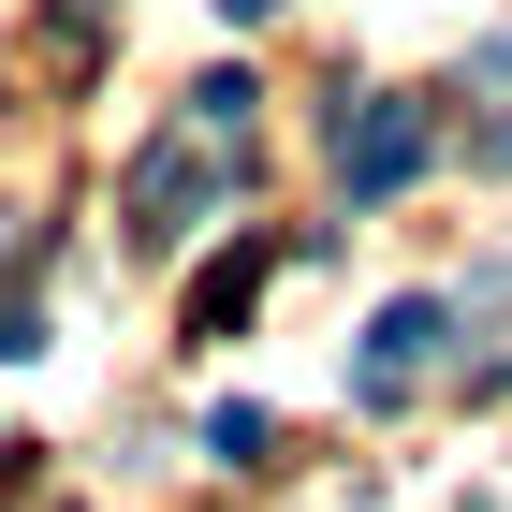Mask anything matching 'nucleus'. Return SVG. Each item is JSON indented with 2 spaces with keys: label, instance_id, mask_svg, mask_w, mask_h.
<instances>
[{
  "label": "nucleus",
  "instance_id": "nucleus-3",
  "mask_svg": "<svg viewBox=\"0 0 512 512\" xmlns=\"http://www.w3.org/2000/svg\"><path fill=\"white\" fill-rule=\"evenodd\" d=\"M439 337H454V308H439V293H395V308L366 322V366H352V395H366V410H395V395H410V381L439 366Z\"/></svg>",
  "mask_w": 512,
  "mask_h": 512
},
{
  "label": "nucleus",
  "instance_id": "nucleus-2",
  "mask_svg": "<svg viewBox=\"0 0 512 512\" xmlns=\"http://www.w3.org/2000/svg\"><path fill=\"white\" fill-rule=\"evenodd\" d=\"M425 103H337V191L352 205H395L410 176H425Z\"/></svg>",
  "mask_w": 512,
  "mask_h": 512
},
{
  "label": "nucleus",
  "instance_id": "nucleus-1",
  "mask_svg": "<svg viewBox=\"0 0 512 512\" xmlns=\"http://www.w3.org/2000/svg\"><path fill=\"white\" fill-rule=\"evenodd\" d=\"M235 161H249V147H220L205 118H176L147 161H132V249H176V235L205 220V205L235 191Z\"/></svg>",
  "mask_w": 512,
  "mask_h": 512
},
{
  "label": "nucleus",
  "instance_id": "nucleus-5",
  "mask_svg": "<svg viewBox=\"0 0 512 512\" xmlns=\"http://www.w3.org/2000/svg\"><path fill=\"white\" fill-rule=\"evenodd\" d=\"M15 352H44V308H30V293H0V366H15Z\"/></svg>",
  "mask_w": 512,
  "mask_h": 512
},
{
  "label": "nucleus",
  "instance_id": "nucleus-4",
  "mask_svg": "<svg viewBox=\"0 0 512 512\" xmlns=\"http://www.w3.org/2000/svg\"><path fill=\"white\" fill-rule=\"evenodd\" d=\"M249 278H264V249H235V264H205V293H191V337H220V322L249 308Z\"/></svg>",
  "mask_w": 512,
  "mask_h": 512
},
{
  "label": "nucleus",
  "instance_id": "nucleus-6",
  "mask_svg": "<svg viewBox=\"0 0 512 512\" xmlns=\"http://www.w3.org/2000/svg\"><path fill=\"white\" fill-rule=\"evenodd\" d=\"M220 15H235V30H249V15H278V0H220Z\"/></svg>",
  "mask_w": 512,
  "mask_h": 512
}]
</instances>
